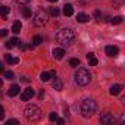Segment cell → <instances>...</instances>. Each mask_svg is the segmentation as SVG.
<instances>
[{"label":"cell","instance_id":"1","mask_svg":"<svg viewBox=\"0 0 125 125\" xmlns=\"http://www.w3.org/2000/svg\"><path fill=\"white\" fill-rule=\"evenodd\" d=\"M56 40H57L59 44H62L63 47H68V46L74 44V41H75V32L71 28H62L56 34Z\"/></svg>","mask_w":125,"mask_h":125},{"label":"cell","instance_id":"2","mask_svg":"<svg viewBox=\"0 0 125 125\" xmlns=\"http://www.w3.org/2000/svg\"><path fill=\"white\" fill-rule=\"evenodd\" d=\"M96 109H97V104H96V102H94L93 99H85V100H83L81 107H80L81 115H83L84 118H91V116L96 113Z\"/></svg>","mask_w":125,"mask_h":125},{"label":"cell","instance_id":"3","mask_svg":"<svg viewBox=\"0 0 125 125\" xmlns=\"http://www.w3.org/2000/svg\"><path fill=\"white\" fill-rule=\"evenodd\" d=\"M24 116H25L27 121H30V122H37V121L41 119V110H40L38 106H35V104H30V106L25 107V110H24Z\"/></svg>","mask_w":125,"mask_h":125},{"label":"cell","instance_id":"4","mask_svg":"<svg viewBox=\"0 0 125 125\" xmlns=\"http://www.w3.org/2000/svg\"><path fill=\"white\" fill-rule=\"evenodd\" d=\"M91 81V75L85 68H78L75 72V83L78 85H87Z\"/></svg>","mask_w":125,"mask_h":125},{"label":"cell","instance_id":"5","mask_svg":"<svg viewBox=\"0 0 125 125\" xmlns=\"http://www.w3.org/2000/svg\"><path fill=\"white\" fill-rule=\"evenodd\" d=\"M47 19H49L47 12H46L44 9H38V10L35 12V15H34L32 22H34V25H35V27H43V25H46V24H47Z\"/></svg>","mask_w":125,"mask_h":125},{"label":"cell","instance_id":"6","mask_svg":"<svg viewBox=\"0 0 125 125\" xmlns=\"http://www.w3.org/2000/svg\"><path fill=\"white\" fill-rule=\"evenodd\" d=\"M32 97H34V90H32L31 87L25 88V90L21 93V100H22V102H28V100H31Z\"/></svg>","mask_w":125,"mask_h":125},{"label":"cell","instance_id":"7","mask_svg":"<svg viewBox=\"0 0 125 125\" xmlns=\"http://www.w3.org/2000/svg\"><path fill=\"white\" fill-rule=\"evenodd\" d=\"M100 122H102V124H113V122H115V118H113L112 113L106 112V113H103V115L100 116Z\"/></svg>","mask_w":125,"mask_h":125},{"label":"cell","instance_id":"8","mask_svg":"<svg viewBox=\"0 0 125 125\" xmlns=\"http://www.w3.org/2000/svg\"><path fill=\"white\" fill-rule=\"evenodd\" d=\"M118 53H119V49H118L116 46H107V47H106V54H107L109 57H116Z\"/></svg>","mask_w":125,"mask_h":125},{"label":"cell","instance_id":"9","mask_svg":"<svg viewBox=\"0 0 125 125\" xmlns=\"http://www.w3.org/2000/svg\"><path fill=\"white\" fill-rule=\"evenodd\" d=\"M56 77V71H50V72H41V75H40V80L43 81V83H47V81H50V78H54Z\"/></svg>","mask_w":125,"mask_h":125},{"label":"cell","instance_id":"10","mask_svg":"<svg viewBox=\"0 0 125 125\" xmlns=\"http://www.w3.org/2000/svg\"><path fill=\"white\" fill-rule=\"evenodd\" d=\"M52 54H53L54 59L60 60V59H63V56H65V50H63V49H53Z\"/></svg>","mask_w":125,"mask_h":125},{"label":"cell","instance_id":"11","mask_svg":"<svg viewBox=\"0 0 125 125\" xmlns=\"http://www.w3.org/2000/svg\"><path fill=\"white\" fill-rule=\"evenodd\" d=\"M124 90V87L121 85V84H115V85H112L110 87V90H109V93L112 94V96H118V94H121V91Z\"/></svg>","mask_w":125,"mask_h":125},{"label":"cell","instance_id":"12","mask_svg":"<svg viewBox=\"0 0 125 125\" xmlns=\"http://www.w3.org/2000/svg\"><path fill=\"white\" fill-rule=\"evenodd\" d=\"M19 85L18 84H13V85H10V88H9V91H8V94L10 96V97H15V96H18L19 94Z\"/></svg>","mask_w":125,"mask_h":125},{"label":"cell","instance_id":"13","mask_svg":"<svg viewBox=\"0 0 125 125\" xmlns=\"http://www.w3.org/2000/svg\"><path fill=\"white\" fill-rule=\"evenodd\" d=\"M5 60L8 62V63H10V65L19 63V57H13L12 54H5Z\"/></svg>","mask_w":125,"mask_h":125},{"label":"cell","instance_id":"14","mask_svg":"<svg viewBox=\"0 0 125 125\" xmlns=\"http://www.w3.org/2000/svg\"><path fill=\"white\" fill-rule=\"evenodd\" d=\"M87 60H88L90 66H96V65L99 63V60H97V57L94 56V53H88V54H87Z\"/></svg>","mask_w":125,"mask_h":125},{"label":"cell","instance_id":"15","mask_svg":"<svg viewBox=\"0 0 125 125\" xmlns=\"http://www.w3.org/2000/svg\"><path fill=\"white\" fill-rule=\"evenodd\" d=\"M63 15L65 16H72L74 15V6L72 5H65L63 6Z\"/></svg>","mask_w":125,"mask_h":125},{"label":"cell","instance_id":"16","mask_svg":"<svg viewBox=\"0 0 125 125\" xmlns=\"http://www.w3.org/2000/svg\"><path fill=\"white\" fill-rule=\"evenodd\" d=\"M77 21H78L80 24H85V22L90 21V16L85 15V13H78V15H77Z\"/></svg>","mask_w":125,"mask_h":125},{"label":"cell","instance_id":"17","mask_svg":"<svg viewBox=\"0 0 125 125\" xmlns=\"http://www.w3.org/2000/svg\"><path fill=\"white\" fill-rule=\"evenodd\" d=\"M19 43H21V41H19L16 37H13V38H10L5 46H6V49H12V47H15V46H16V44H19Z\"/></svg>","mask_w":125,"mask_h":125},{"label":"cell","instance_id":"18","mask_svg":"<svg viewBox=\"0 0 125 125\" xmlns=\"http://www.w3.org/2000/svg\"><path fill=\"white\" fill-rule=\"evenodd\" d=\"M52 87H53L56 91H60L62 88H63V84H62V81H59V80H54V81L52 83Z\"/></svg>","mask_w":125,"mask_h":125},{"label":"cell","instance_id":"19","mask_svg":"<svg viewBox=\"0 0 125 125\" xmlns=\"http://www.w3.org/2000/svg\"><path fill=\"white\" fill-rule=\"evenodd\" d=\"M8 15H9V8L8 6H0V16L3 19H6Z\"/></svg>","mask_w":125,"mask_h":125},{"label":"cell","instance_id":"20","mask_svg":"<svg viewBox=\"0 0 125 125\" xmlns=\"http://www.w3.org/2000/svg\"><path fill=\"white\" fill-rule=\"evenodd\" d=\"M21 13L24 15V18H31V9L27 6H21Z\"/></svg>","mask_w":125,"mask_h":125},{"label":"cell","instance_id":"21","mask_svg":"<svg viewBox=\"0 0 125 125\" xmlns=\"http://www.w3.org/2000/svg\"><path fill=\"white\" fill-rule=\"evenodd\" d=\"M21 28H22V24H21L19 21H16V22H13V25H12V32H13V34H18V32L21 31Z\"/></svg>","mask_w":125,"mask_h":125},{"label":"cell","instance_id":"22","mask_svg":"<svg viewBox=\"0 0 125 125\" xmlns=\"http://www.w3.org/2000/svg\"><path fill=\"white\" fill-rule=\"evenodd\" d=\"M69 65H71V66H74V68L80 66V59H77V57H72V59L69 60Z\"/></svg>","mask_w":125,"mask_h":125},{"label":"cell","instance_id":"23","mask_svg":"<svg viewBox=\"0 0 125 125\" xmlns=\"http://www.w3.org/2000/svg\"><path fill=\"white\" fill-rule=\"evenodd\" d=\"M50 15L54 16V18H57V16L60 15V10H59L57 8H50Z\"/></svg>","mask_w":125,"mask_h":125},{"label":"cell","instance_id":"24","mask_svg":"<svg viewBox=\"0 0 125 125\" xmlns=\"http://www.w3.org/2000/svg\"><path fill=\"white\" fill-rule=\"evenodd\" d=\"M41 41H43V38L40 35H35L32 38V46H38V44H41Z\"/></svg>","mask_w":125,"mask_h":125},{"label":"cell","instance_id":"25","mask_svg":"<svg viewBox=\"0 0 125 125\" xmlns=\"http://www.w3.org/2000/svg\"><path fill=\"white\" fill-rule=\"evenodd\" d=\"M110 22H112L113 25H118V24H121V22H122V16H115V18H112V19H110Z\"/></svg>","mask_w":125,"mask_h":125},{"label":"cell","instance_id":"26","mask_svg":"<svg viewBox=\"0 0 125 125\" xmlns=\"http://www.w3.org/2000/svg\"><path fill=\"white\" fill-rule=\"evenodd\" d=\"M3 74H5V78L13 80V72H12V71H3Z\"/></svg>","mask_w":125,"mask_h":125},{"label":"cell","instance_id":"27","mask_svg":"<svg viewBox=\"0 0 125 125\" xmlns=\"http://www.w3.org/2000/svg\"><path fill=\"white\" fill-rule=\"evenodd\" d=\"M94 18H96V21H100L102 19V12L100 10H96L94 12Z\"/></svg>","mask_w":125,"mask_h":125},{"label":"cell","instance_id":"28","mask_svg":"<svg viewBox=\"0 0 125 125\" xmlns=\"http://www.w3.org/2000/svg\"><path fill=\"white\" fill-rule=\"evenodd\" d=\"M49 119H50L52 122H53V121H56V119H57V113H54V112H52V113L49 115Z\"/></svg>","mask_w":125,"mask_h":125},{"label":"cell","instance_id":"29","mask_svg":"<svg viewBox=\"0 0 125 125\" xmlns=\"http://www.w3.org/2000/svg\"><path fill=\"white\" fill-rule=\"evenodd\" d=\"M0 119H5V109L2 104H0Z\"/></svg>","mask_w":125,"mask_h":125},{"label":"cell","instance_id":"30","mask_svg":"<svg viewBox=\"0 0 125 125\" xmlns=\"http://www.w3.org/2000/svg\"><path fill=\"white\" fill-rule=\"evenodd\" d=\"M8 35V30H0V38H3Z\"/></svg>","mask_w":125,"mask_h":125},{"label":"cell","instance_id":"31","mask_svg":"<svg viewBox=\"0 0 125 125\" xmlns=\"http://www.w3.org/2000/svg\"><path fill=\"white\" fill-rule=\"evenodd\" d=\"M8 124H9V125H15V124H19V121H18V119H9Z\"/></svg>","mask_w":125,"mask_h":125},{"label":"cell","instance_id":"32","mask_svg":"<svg viewBox=\"0 0 125 125\" xmlns=\"http://www.w3.org/2000/svg\"><path fill=\"white\" fill-rule=\"evenodd\" d=\"M16 2H18V3H22V5H27V3L31 2V0H16Z\"/></svg>","mask_w":125,"mask_h":125},{"label":"cell","instance_id":"33","mask_svg":"<svg viewBox=\"0 0 125 125\" xmlns=\"http://www.w3.org/2000/svg\"><path fill=\"white\" fill-rule=\"evenodd\" d=\"M56 122H57V124H60V125H63V124H65V121H63V119H60V118H57V119H56Z\"/></svg>","mask_w":125,"mask_h":125},{"label":"cell","instance_id":"34","mask_svg":"<svg viewBox=\"0 0 125 125\" xmlns=\"http://www.w3.org/2000/svg\"><path fill=\"white\" fill-rule=\"evenodd\" d=\"M43 97H44V91H43V90H41V91H40V93H38V99H40V100H41V99H43Z\"/></svg>","mask_w":125,"mask_h":125},{"label":"cell","instance_id":"35","mask_svg":"<svg viewBox=\"0 0 125 125\" xmlns=\"http://www.w3.org/2000/svg\"><path fill=\"white\" fill-rule=\"evenodd\" d=\"M5 69H3V62H0V72H3Z\"/></svg>","mask_w":125,"mask_h":125},{"label":"cell","instance_id":"36","mask_svg":"<svg viewBox=\"0 0 125 125\" xmlns=\"http://www.w3.org/2000/svg\"><path fill=\"white\" fill-rule=\"evenodd\" d=\"M47 2H50V3H56L57 0H47Z\"/></svg>","mask_w":125,"mask_h":125},{"label":"cell","instance_id":"37","mask_svg":"<svg viewBox=\"0 0 125 125\" xmlns=\"http://www.w3.org/2000/svg\"><path fill=\"white\" fill-rule=\"evenodd\" d=\"M2 85H3V81H2V80H0V87H2Z\"/></svg>","mask_w":125,"mask_h":125}]
</instances>
